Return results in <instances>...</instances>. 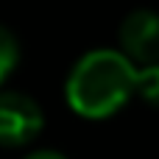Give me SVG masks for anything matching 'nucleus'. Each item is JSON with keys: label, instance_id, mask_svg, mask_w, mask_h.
Segmentation results:
<instances>
[{"label": "nucleus", "instance_id": "obj_1", "mask_svg": "<svg viewBox=\"0 0 159 159\" xmlns=\"http://www.w3.org/2000/svg\"><path fill=\"white\" fill-rule=\"evenodd\" d=\"M137 92L134 61L112 48L84 53L67 75V101L84 117H109Z\"/></svg>", "mask_w": 159, "mask_h": 159}, {"label": "nucleus", "instance_id": "obj_2", "mask_svg": "<svg viewBox=\"0 0 159 159\" xmlns=\"http://www.w3.org/2000/svg\"><path fill=\"white\" fill-rule=\"evenodd\" d=\"M42 106L17 89H0V145L17 148L42 131Z\"/></svg>", "mask_w": 159, "mask_h": 159}, {"label": "nucleus", "instance_id": "obj_3", "mask_svg": "<svg viewBox=\"0 0 159 159\" xmlns=\"http://www.w3.org/2000/svg\"><path fill=\"white\" fill-rule=\"evenodd\" d=\"M120 45L131 61L159 64V11L134 8L120 22Z\"/></svg>", "mask_w": 159, "mask_h": 159}, {"label": "nucleus", "instance_id": "obj_4", "mask_svg": "<svg viewBox=\"0 0 159 159\" xmlns=\"http://www.w3.org/2000/svg\"><path fill=\"white\" fill-rule=\"evenodd\" d=\"M17 61H20V42H17L14 31L0 22V84L8 78V73L14 70Z\"/></svg>", "mask_w": 159, "mask_h": 159}, {"label": "nucleus", "instance_id": "obj_5", "mask_svg": "<svg viewBox=\"0 0 159 159\" xmlns=\"http://www.w3.org/2000/svg\"><path fill=\"white\" fill-rule=\"evenodd\" d=\"M137 92L148 103L159 106V64H151V67L137 70Z\"/></svg>", "mask_w": 159, "mask_h": 159}, {"label": "nucleus", "instance_id": "obj_6", "mask_svg": "<svg viewBox=\"0 0 159 159\" xmlns=\"http://www.w3.org/2000/svg\"><path fill=\"white\" fill-rule=\"evenodd\" d=\"M25 159H67L61 151H53V148H39V151H31Z\"/></svg>", "mask_w": 159, "mask_h": 159}]
</instances>
